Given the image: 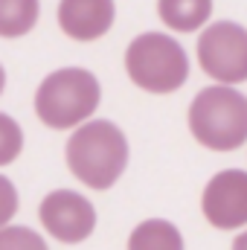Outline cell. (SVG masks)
Segmentation results:
<instances>
[{
  "label": "cell",
  "instance_id": "obj_1",
  "mask_svg": "<svg viewBox=\"0 0 247 250\" xmlns=\"http://www.w3.org/2000/svg\"><path fill=\"white\" fill-rule=\"evenodd\" d=\"M67 166L90 189H111L128 166V140L108 120H87L67 140Z\"/></svg>",
  "mask_w": 247,
  "mask_h": 250
},
{
  "label": "cell",
  "instance_id": "obj_2",
  "mask_svg": "<svg viewBox=\"0 0 247 250\" xmlns=\"http://www.w3.org/2000/svg\"><path fill=\"white\" fill-rule=\"evenodd\" d=\"M192 137L212 151H236L247 143V96L233 84H209L189 105Z\"/></svg>",
  "mask_w": 247,
  "mask_h": 250
},
{
  "label": "cell",
  "instance_id": "obj_3",
  "mask_svg": "<svg viewBox=\"0 0 247 250\" xmlns=\"http://www.w3.org/2000/svg\"><path fill=\"white\" fill-rule=\"evenodd\" d=\"M102 102L99 79L84 67L53 70L35 90V114L50 128H79L87 123Z\"/></svg>",
  "mask_w": 247,
  "mask_h": 250
},
{
  "label": "cell",
  "instance_id": "obj_4",
  "mask_svg": "<svg viewBox=\"0 0 247 250\" xmlns=\"http://www.w3.org/2000/svg\"><path fill=\"white\" fill-rule=\"evenodd\" d=\"M125 73L145 93H175L189 79V56L166 32H143L125 50Z\"/></svg>",
  "mask_w": 247,
  "mask_h": 250
},
{
  "label": "cell",
  "instance_id": "obj_5",
  "mask_svg": "<svg viewBox=\"0 0 247 250\" xmlns=\"http://www.w3.org/2000/svg\"><path fill=\"white\" fill-rule=\"evenodd\" d=\"M198 64L218 84L247 82V29L236 21L206 23L198 38Z\"/></svg>",
  "mask_w": 247,
  "mask_h": 250
},
{
  "label": "cell",
  "instance_id": "obj_6",
  "mask_svg": "<svg viewBox=\"0 0 247 250\" xmlns=\"http://www.w3.org/2000/svg\"><path fill=\"white\" fill-rule=\"evenodd\" d=\"M38 218H41L44 230L53 239H59L62 245H79L96 230L93 204L82 192H73V189L50 192L38 207Z\"/></svg>",
  "mask_w": 247,
  "mask_h": 250
},
{
  "label": "cell",
  "instance_id": "obj_7",
  "mask_svg": "<svg viewBox=\"0 0 247 250\" xmlns=\"http://www.w3.org/2000/svg\"><path fill=\"white\" fill-rule=\"evenodd\" d=\"M204 218L215 230H242L247 227V172L224 169L209 178L201 195Z\"/></svg>",
  "mask_w": 247,
  "mask_h": 250
},
{
  "label": "cell",
  "instance_id": "obj_8",
  "mask_svg": "<svg viewBox=\"0 0 247 250\" xmlns=\"http://www.w3.org/2000/svg\"><path fill=\"white\" fill-rule=\"evenodd\" d=\"M117 18L114 0H62L59 3V26L73 41H99L108 35Z\"/></svg>",
  "mask_w": 247,
  "mask_h": 250
},
{
  "label": "cell",
  "instance_id": "obj_9",
  "mask_svg": "<svg viewBox=\"0 0 247 250\" xmlns=\"http://www.w3.org/2000/svg\"><path fill=\"white\" fill-rule=\"evenodd\" d=\"M160 21L175 32H195L212 15V0H157Z\"/></svg>",
  "mask_w": 247,
  "mask_h": 250
},
{
  "label": "cell",
  "instance_id": "obj_10",
  "mask_svg": "<svg viewBox=\"0 0 247 250\" xmlns=\"http://www.w3.org/2000/svg\"><path fill=\"white\" fill-rule=\"evenodd\" d=\"M128 250H184V236L166 218H145L128 236Z\"/></svg>",
  "mask_w": 247,
  "mask_h": 250
},
{
  "label": "cell",
  "instance_id": "obj_11",
  "mask_svg": "<svg viewBox=\"0 0 247 250\" xmlns=\"http://www.w3.org/2000/svg\"><path fill=\"white\" fill-rule=\"evenodd\" d=\"M41 15L38 0H0V38H21L35 29Z\"/></svg>",
  "mask_w": 247,
  "mask_h": 250
},
{
  "label": "cell",
  "instance_id": "obj_12",
  "mask_svg": "<svg viewBox=\"0 0 247 250\" xmlns=\"http://www.w3.org/2000/svg\"><path fill=\"white\" fill-rule=\"evenodd\" d=\"M23 151V131L15 123V117L0 111V166H9Z\"/></svg>",
  "mask_w": 247,
  "mask_h": 250
},
{
  "label": "cell",
  "instance_id": "obj_13",
  "mask_svg": "<svg viewBox=\"0 0 247 250\" xmlns=\"http://www.w3.org/2000/svg\"><path fill=\"white\" fill-rule=\"evenodd\" d=\"M0 250H50V248L32 227L6 224V227H0Z\"/></svg>",
  "mask_w": 247,
  "mask_h": 250
},
{
  "label": "cell",
  "instance_id": "obj_14",
  "mask_svg": "<svg viewBox=\"0 0 247 250\" xmlns=\"http://www.w3.org/2000/svg\"><path fill=\"white\" fill-rule=\"evenodd\" d=\"M15 212H18V189L6 175H0V227H6L15 218Z\"/></svg>",
  "mask_w": 247,
  "mask_h": 250
},
{
  "label": "cell",
  "instance_id": "obj_15",
  "mask_svg": "<svg viewBox=\"0 0 247 250\" xmlns=\"http://www.w3.org/2000/svg\"><path fill=\"white\" fill-rule=\"evenodd\" d=\"M233 250H247V230L236 236V242H233Z\"/></svg>",
  "mask_w": 247,
  "mask_h": 250
},
{
  "label": "cell",
  "instance_id": "obj_16",
  "mask_svg": "<svg viewBox=\"0 0 247 250\" xmlns=\"http://www.w3.org/2000/svg\"><path fill=\"white\" fill-rule=\"evenodd\" d=\"M3 87H6V70H3V64H0V93H3Z\"/></svg>",
  "mask_w": 247,
  "mask_h": 250
}]
</instances>
